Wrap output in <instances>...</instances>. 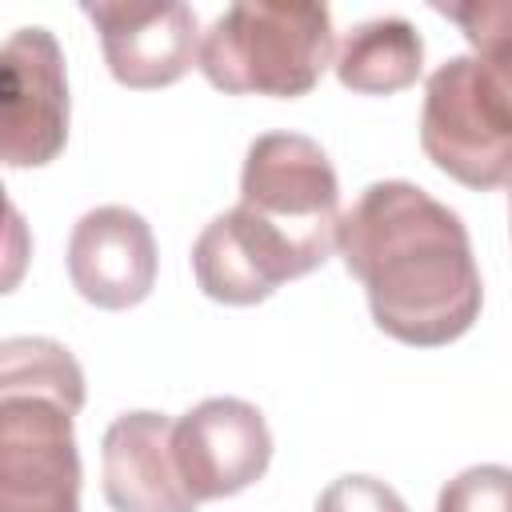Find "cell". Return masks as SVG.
<instances>
[{"instance_id":"6","label":"cell","mask_w":512,"mask_h":512,"mask_svg":"<svg viewBox=\"0 0 512 512\" xmlns=\"http://www.w3.org/2000/svg\"><path fill=\"white\" fill-rule=\"evenodd\" d=\"M64 140V52L48 28H16L0 48V160L8 168H40L64 152Z\"/></svg>"},{"instance_id":"10","label":"cell","mask_w":512,"mask_h":512,"mask_svg":"<svg viewBox=\"0 0 512 512\" xmlns=\"http://www.w3.org/2000/svg\"><path fill=\"white\" fill-rule=\"evenodd\" d=\"M72 288L108 312L136 308L156 284V236L148 220L124 204H100L72 224L68 236Z\"/></svg>"},{"instance_id":"11","label":"cell","mask_w":512,"mask_h":512,"mask_svg":"<svg viewBox=\"0 0 512 512\" xmlns=\"http://www.w3.org/2000/svg\"><path fill=\"white\" fill-rule=\"evenodd\" d=\"M172 420L160 412H124L108 424L100 444V480L112 512H196L176 452Z\"/></svg>"},{"instance_id":"7","label":"cell","mask_w":512,"mask_h":512,"mask_svg":"<svg viewBox=\"0 0 512 512\" xmlns=\"http://www.w3.org/2000/svg\"><path fill=\"white\" fill-rule=\"evenodd\" d=\"M172 452L188 492L204 504L236 496L268 472L272 432L256 404L240 396H208L176 420Z\"/></svg>"},{"instance_id":"16","label":"cell","mask_w":512,"mask_h":512,"mask_svg":"<svg viewBox=\"0 0 512 512\" xmlns=\"http://www.w3.org/2000/svg\"><path fill=\"white\" fill-rule=\"evenodd\" d=\"M508 184H512V180H508ZM508 216H512V192H508Z\"/></svg>"},{"instance_id":"14","label":"cell","mask_w":512,"mask_h":512,"mask_svg":"<svg viewBox=\"0 0 512 512\" xmlns=\"http://www.w3.org/2000/svg\"><path fill=\"white\" fill-rule=\"evenodd\" d=\"M436 512H512V468L472 464L456 472L436 500Z\"/></svg>"},{"instance_id":"1","label":"cell","mask_w":512,"mask_h":512,"mask_svg":"<svg viewBox=\"0 0 512 512\" xmlns=\"http://www.w3.org/2000/svg\"><path fill=\"white\" fill-rule=\"evenodd\" d=\"M336 252L364 284L372 320L400 344L460 340L484 304L464 220L412 180H376L340 216Z\"/></svg>"},{"instance_id":"15","label":"cell","mask_w":512,"mask_h":512,"mask_svg":"<svg viewBox=\"0 0 512 512\" xmlns=\"http://www.w3.org/2000/svg\"><path fill=\"white\" fill-rule=\"evenodd\" d=\"M316 512H408V504L392 484L364 472H348L316 496Z\"/></svg>"},{"instance_id":"3","label":"cell","mask_w":512,"mask_h":512,"mask_svg":"<svg viewBox=\"0 0 512 512\" xmlns=\"http://www.w3.org/2000/svg\"><path fill=\"white\" fill-rule=\"evenodd\" d=\"M336 60L332 12L324 4L292 0H236L200 36L196 68L232 96H304Z\"/></svg>"},{"instance_id":"2","label":"cell","mask_w":512,"mask_h":512,"mask_svg":"<svg viewBox=\"0 0 512 512\" xmlns=\"http://www.w3.org/2000/svg\"><path fill=\"white\" fill-rule=\"evenodd\" d=\"M80 408L84 372L64 344H0V512H80Z\"/></svg>"},{"instance_id":"4","label":"cell","mask_w":512,"mask_h":512,"mask_svg":"<svg viewBox=\"0 0 512 512\" xmlns=\"http://www.w3.org/2000/svg\"><path fill=\"white\" fill-rule=\"evenodd\" d=\"M420 148L468 188L512 180V92L476 60L448 56L424 84Z\"/></svg>"},{"instance_id":"13","label":"cell","mask_w":512,"mask_h":512,"mask_svg":"<svg viewBox=\"0 0 512 512\" xmlns=\"http://www.w3.org/2000/svg\"><path fill=\"white\" fill-rule=\"evenodd\" d=\"M432 8L464 32L472 56L512 92V0H436Z\"/></svg>"},{"instance_id":"5","label":"cell","mask_w":512,"mask_h":512,"mask_svg":"<svg viewBox=\"0 0 512 512\" xmlns=\"http://www.w3.org/2000/svg\"><path fill=\"white\" fill-rule=\"evenodd\" d=\"M240 208L276 228L312 268L332 256L344 216L340 180L328 152L300 132H264L248 144Z\"/></svg>"},{"instance_id":"12","label":"cell","mask_w":512,"mask_h":512,"mask_svg":"<svg viewBox=\"0 0 512 512\" xmlns=\"http://www.w3.org/2000/svg\"><path fill=\"white\" fill-rule=\"evenodd\" d=\"M332 68L344 88L360 96H388L416 84L424 68V40L404 16H376L344 32Z\"/></svg>"},{"instance_id":"8","label":"cell","mask_w":512,"mask_h":512,"mask_svg":"<svg viewBox=\"0 0 512 512\" xmlns=\"http://www.w3.org/2000/svg\"><path fill=\"white\" fill-rule=\"evenodd\" d=\"M104 64L124 88L176 84L200 56L196 12L180 0H84Z\"/></svg>"},{"instance_id":"9","label":"cell","mask_w":512,"mask_h":512,"mask_svg":"<svg viewBox=\"0 0 512 512\" xmlns=\"http://www.w3.org/2000/svg\"><path fill=\"white\" fill-rule=\"evenodd\" d=\"M192 272L208 300L220 304H260L284 280L312 272V264L264 220L240 204L204 224L192 244Z\"/></svg>"}]
</instances>
